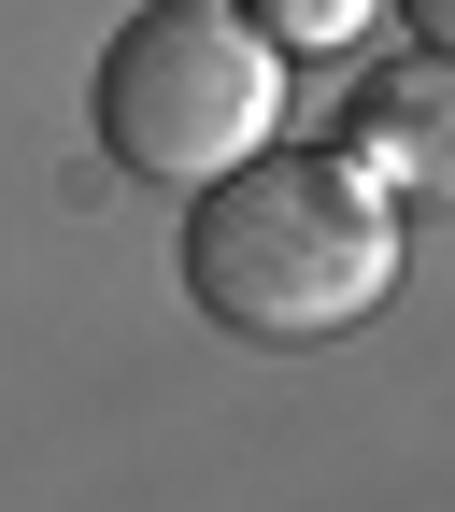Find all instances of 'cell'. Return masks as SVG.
<instances>
[{
  "label": "cell",
  "mask_w": 455,
  "mask_h": 512,
  "mask_svg": "<svg viewBox=\"0 0 455 512\" xmlns=\"http://www.w3.org/2000/svg\"><path fill=\"white\" fill-rule=\"evenodd\" d=\"M285 128V43L242 0H143L100 43V143L143 185H214Z\"/></svg>",
  "instance_id": "obj_2"
},
{
  "label": "cell",
  "mask_w": 455,
  "mask_h": 512,
  "mask_svg": "<svg viewBox=\"0 0 455 512\" xmlns=\"http://www.w3.org/2000/svg\"><path fill=\"white\" fill-rule=\"evenodd\" d=\"M256 29H271L285 57H356L370 29H384V0H242Z\"/></svg>",
  "instance_id": "obj_4"
},
{
  "label": "cell",
  "mask_w": 455,
  "mask_h": 512,
  "mask_svg": "<svg viewBox=\"0 0 455 512\" xmlns=\"http://www.w3.org/2000/svg\"><path fill=\"white\" fill-rule=\"evenodd\" d=\"M185 200H200L185 214V299L228 342H271V356L342 342L399 285V185L356 143H256Z\"/></svg>",
  "instance_id": "obj_1"
},
{
  "label": "cell",
  "mask_w": 455,
  "mask_h": 512,
  "mask_svg": "<svg viewBox=\"0 0 455 512\" xmlns=\"http://www.w3.org/2000/svg\"><path fill=\"white\" fill-rule=\"evenodd\" d=\"M384 15H413V43H441V57H455V0H384Z\"/></svg>",
  "instance_id": "obj_5"
},
{
  "label": "cell",
  "mask_w": 455,
  "mask_h": 512,
  "mask_svg": "<svg viewBox=\"0 0 455 512\" xmlns=\"http://www.w3.org/2000/svg\"><path fill=\"white\" fill-rule=\"evenodd\" d=\"M342 143L399 185V200H455V57L413 43V57H384V72H356Z\"/></svg>",
  "instance_id": "obj_3"
}]
</instances>
